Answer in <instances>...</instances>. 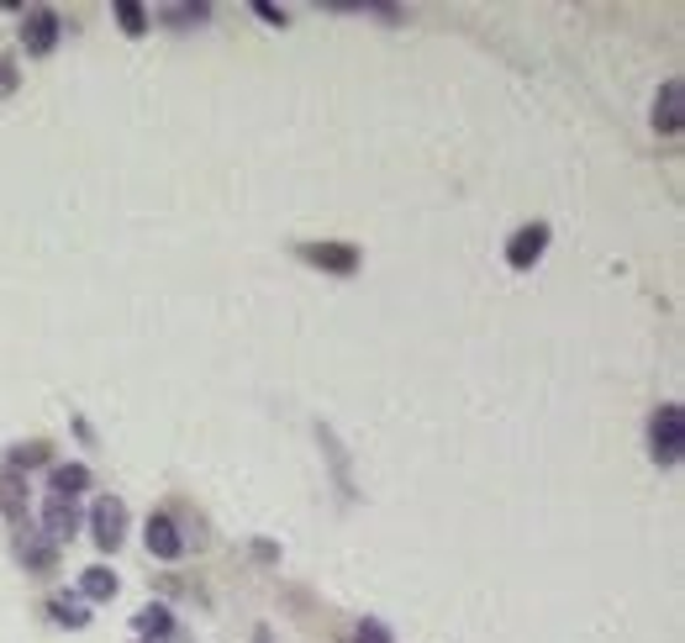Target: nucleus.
I'll use <instances>...</instances> for the list:
<instances>
[{"label":"nucleus","mask_w":685,"mask_h":643,"mask_svg":"<svg viewBox=\"0 0 685 643\" xmlns=\"http://www.w3.org/2000/svg\"><path fill=\"white\" fill-rule=\"evenodd\" d=\"M681 448H685V412L675 402H665L648 417V454H654V464H681Z\"/></svg>","instance_id":"1"},{"label":"nucleus","mask_w":685,"mask_h":643,"mask_svg":"<svg viewBox=\"0 0 685 643\" xmlns=\"http://www.w3.org/2000/svg\"><path fill=\"white\" fill-rule=\"evenodd\" d=\"M59 32L63 21L53 6H32V11H21V48L32 53V59H48L53 48H59Z\"/></svg>","instance_id":"2"},{"label":"nucleus","mask_w":685,"mask_h":643,"mask_svg":"<svg viewBox=\"0 0 685 643\" xmlns=\"http://www.w3.org/2000/svg\"><path fill=\"white\" fill-rule=\"evenodd\" d=\"M90 538L101 543L106 554H117L121 538H127V502L121 496H101L90 506Z\"/></svg>","instance_id":"3"},{"label":"nucleus","mask_w":685,"mask_h":643,"mask_svg":"<svg viewBox=\"0 0 685 643\" xmlns=\"http://www.w3.org/2000/svg\"><path fill=\"white\" fill-rule=\"evenodd\" d=\"M17 560L27 575H53L59 570V543L48 538L42 527H21L17 533Z\"/></svg>","instance_id":"4"},{"label":"nucleus","mask_w":685,"mask_h":643,"mask_svg":"<svg viewBox=\"0 0 685 643\" xmlns=\"http://www.w3.org/2000/svg\"><path fill=\"white\" fill-rule=\"evenodd\" d=\"M306 264H317L322 275H354L359 269V248L354 243H301L296 248Z\"/></svg>","instance_id":"5"},{"label":"nucleus","mask_w":685,"mask_h":643,"mask_svg":"<svg viewBox=\"0 0 685 643\" xmlns=\"http://www.w3.org/2000/svg\"><path fill=\"white\" fill-rule=\"evenodd\" d=\"M544 254H548V221H527V227H517L512 243H506V264H512V269H533Z\"/></svg>","instance_id":"6"},{"label":"nucleus","mask_w":685,"mask_h":643,"mask_svg":"<svg viewBox=\"0 0 685 643\" xmlns=\"http://www.w3.org/2000/svg\"><path fill=\"white\" fill-rule=\"evenodd\" d=\"M681 127H685V85L681 80H665V85H659V96H654V132L675 138Z\"/></svg>","instance_id":"7"},{"label":"nucleus","mask_w":685,"mask_h":643,"mask_svg":"<svg viewBox=\"0 0 685 643\" xmlns=\"http://www.w3.org/2000/svg\"><path fill=\"white\" fill-rule=\"evenodd\" d=\"M80 506L69 502V496H48V502H42V533H48V538L53 543H63V538H75V533H80Z\"/></svg>","instance_id":"8"},{"label":"nucleus","mask_w":685,"mask_h":643,"mask_svg":"<svg viewBox=\"0 0 685 643\" xmlns=\"http://www.w3.org/2000/svg\"><path fill=\"white\" fill-rule=\"evenodd\" d=\"M142 543H148V554H153V560H180V554H185L180 527H175V517H163V512H153V517H148Z\"/></svg>","instance_id":"9"},{"label":"nucleus","mask_w":685,"mask_h":643,"mask_svg":"<svg viewBox=\"0 0 685 643\" xmlns=\"http://www.w3.org/2000/svg\"><path fill=\"white\" fill-rule=\"evenodd\" d=\"M0 512L17 523V533L27 527V517H32V496H27V481H21L17 469H0Z\"/></svg>","instance_id":"10"},{"label":"nucleus","mask_w":685,"mask_h":643,"mask_svg":"<svg viewBox=\"0 0 685 643\" xmlns=\"http://www.w3.org/2000/svg\"><path fill=\"white\" fill-rule=\"evenodd\" d=\"M121 591L117 570H106V564H90V570H80V596L85 602H111Z\"/></svg>","instance_id":"11"},{"label":"nucleus","mask_w":685,"mask_h":643,"mask_svg":"<svg viewBox=\"0 0 685 643\" xmlns=\"http://www.w3.org/2000/svg\"><path fill=\"white\" fill-rule=\"evenodd\" d=\"M48 485H53V496H69V502H75V496L90 491V469H85V464H59V469L48 475Z\"/></svg>","instance_id":"12"},{"label":"nucleus","mask_w":685,"mask_h":643,"mask_svg":"<svg viewBox=\"0 0 685 643\" xmlns=\"http://www.w3.org/2000/svg\"><path fill=\"white\" fill-rule=\"evenodd\" d=\"M48 612H53V623H59V627H85V623H90V606H85V596H69V591H63V596H53V602H48Z\"/></svg>","instance_id":"13"},{"label":"nucleus","mask_w":685,"mask_h":643,"mask_svg":"<svg viewBox=\"0 0 685 643\" xmlns=\"http://www.w3.org/2000/svg\"><path fill=\"white\" fill-rule=\"evenodd\" d=\"M111 17H117V27L121 32H127V38H142V32H148V6H138V0H117V6H111Z\"/></svg>","instance_id":"14"},{"label":"nucleus","mask_w":685,"mask_h":643,"mask_svg":"<svg viewBox=\"0 0 685 643\" xmlns=\"http://www.w3.org/2000/svg\"><path fill=\"white\" fill-rule=\"evenodd\" d=\"M132 627H138L142 639H163L175 627V617H169V606H142L138 617H132Z\"/></svg>","instance_id":"15"},{"label":"nucleus","mask_w":685,"mask_h":643,"mask_svg":"<svg viewBox=\"0 0 685 643\" xmlns=\"http://www.w3.org/2000/svg\"><path fill=\"white\" fill-rule=\"evenodd\" d=\"M48 459V443H17V448H11V454H6V469H32V464H42Z\"/></svg>","instance_id":"16"},{"label":"nucleus","mask_w":685,"mask_h":643,"mask_svg":"<svg viewBox=\"0 0 685 643\" xmlns=\"http://www.w3.org/2000/svg\"><path fill=\"white\" fill-rule=\"evenodd\" d=\"M206 17H211V6H169V11H163L169 27H190V21H206Z\"/></svg>","instance_id":"17"},{"label":"nucleus","mask_w":685,"mask_h":643,"mask_svg":"<svg viewBox=\"0 0 685 643\" xmlns=\"http://www.w3.org/2000/svg\"><path fill=\"white\" fill-rule=\"evenodd\" d=\"M354 643H396V639H390V627H385L380 617H364V623L354 627Z\"/></svg>","instance_id":"18"},{"label":"nucleus","mask_w":685,"mask_h":643,"mask_svg":"<svg viewBox=\"0 0 685 643\" xmlns=\"http://www.w3.org/2000/svg\"><path fill=\"white\" fill-rule=\"evenodd\" d=\"M254 11H259L269 27H285V21H290V17H285V6H269V0H254Z\"/></svg>","instance_id":"19"},{"label":"nucleus","mask_w":685,"mask_h":643,"mask_svg":"<svg viewBox=\"0 0 685 643\" xmlns=\"http://www.w3.org/2000/svg\"><path fill=\"white\" fill-rule=\"evenodd\" d=\"M11 90H17V69L0 59V96H11Z\"/></svg>","instance_id":"20"},{"label":"nucleus","mask_w":685,"mask_h":643,"mask_svg":"<svg viewBox=\"0 0 685 643\" xmlns=\"http://www.w3.org/2000/svg\"><path fill=\"white\" fill-rule=\"evenodd\" d=\"M254 554H259V560H280V548H275V543H269V538H259V543H254Z\"/></svg>","instance_id":"21"},{"label":"nucleus","mask_w":685,"mask_h":643,"mask_svg":"<svg viewBox=\"0 0 685 643\" xmlns=\"http://www.w3.org/2000/svg\"><path fill=\"white\" fill-rule=\"evenodd\" d=\"M254 643H275V639H269V627H259V633H254Z\"/></svg>","instance_id":"22"}]
</instances>
